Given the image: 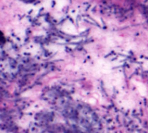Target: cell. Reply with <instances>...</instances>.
Returning <instances> with one entry per match:
<instances>
[{
	"instance_id": "1",
	"label": "cell",
	"mask_w": 148,
	"mask_h": 133,
	"mask_svg": "<svg viewBox=\"0 0 148 133\" xmlns=\"http://www.w3.org/2000/svg\"><path fill=\"white\" fill-rule=\"evenodd\" d=\"M5 41V37L3 36V33H2L1 31H0V43Z\"/></svg>"
}]
</instances>
